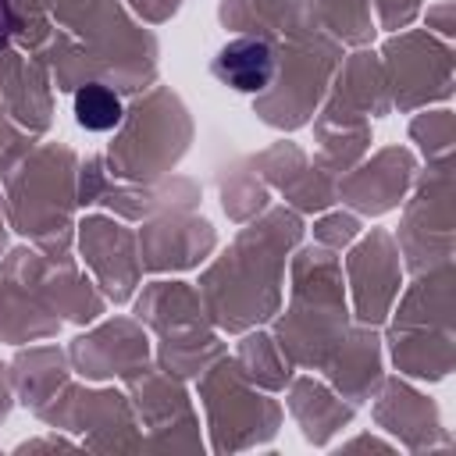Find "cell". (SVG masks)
Returning a JSON list of instances; mask_svg holds the SVG:
<instances>
[{
  "mask_svg": "<svg viewBox=\"0 0 456 456\" xmlns=\"http://www.w3.org/2000/svg\"><path fill=\"white\" fill-rule=\"evenodd\" d=\"M75 118L89 132H110L121 121V100H118L114 89H107L100 82L82 86L75 93Z\"/></svg>",
  "mask_w": 456,
  "mask_h": 456,
  "instance_id": "obj_2",
  "label": "cell"
},
{
  "mask_svg": "<svg viewBox=\"0 0 456 456\" xmlns=\"http://www.w3.org/2000/svg\"><path fill=\"white\" fill-rule=\"evenodd\" d=\"M214 75L239 93H256V89L271 86V78H274V50L264 39L239 36L217 50Z\"/></svg>",
  "mask_w": 456,
  "mask_h": 456,
  "instance_id": "obj_1",
  "label": "cell"
}]
</instances>
